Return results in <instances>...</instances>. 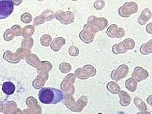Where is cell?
Wrapping results in <instances>:
<instances>
[{"instance_id":"obj_1","label":"cell","mask_w":152,"mask_h":114,"mask_svg":"<svg viewBox=\"0 0 152 114\" xmlns=\"http://www.w3.org/2000/svg\"><path fill=\"white\" fill-rule=\"evenodd\" d=\"M41 103L44 104H56L64 99V94L61 90L53 88H42L38 94Z\"/></svg>"},{"instance_id":"obj_4","label":"cell","mask_w":152,"mask_h":114,"mask_svg":"<svg viewBox=\"0 0 152 114\" xmlns=\"http://www.w3.org/2000/svg\"><path fill=\"white\" fill-rule=\"evenodd\" d=\"M104 6V2L103 1H101V0H98V1H96L94 3V7L98 10H100Z\"/></svg>"},{"instance_id":"obj_3","label":"cell","mask_w":152,"mask_h":114,"mask_svg":"<svg viewBox=\"0 0 152 114\" xmlns=\"http://www.w3.org/2000/svg\"><path fill=\"white\" fill-rule=\"evenodd\" d=\"M2 90L6 94L11 95L15 91V86L12 82H5L3 84Z\"/></svg>"},{"instance_id":"obj_2","label":"cell","mask_w":152,"mask_h":114,"mask_svg":"<svg viewBox=\"0 0 152 114\" xmlns=\"http://www.w3.org/2000/svg\"><path fill=\"white\" fill-rule=\"evenodd\" d=\"M13 11L12 0H0V19H4L11 15Z\"/></svg>"}]
</instances>
